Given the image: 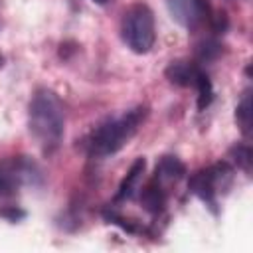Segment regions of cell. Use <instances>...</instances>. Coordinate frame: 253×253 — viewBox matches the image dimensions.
I'll return each instance as SVG.
<instances>
[{
    "instance_id": "cell-1",
    "label": "cell",
    "mask_w": 253,
    "mask_h": 253,
    "mask_svg": "<svg viewBox=\"0 0 253 253\" xmlns=\"http://www.w3.org/2000/svg\"><path fill=\"white\" fill-rule=\"evenodd\" d=\"M28 128L43 154H53L59 148L65 130V109L57 93L47 87L34 93L28 107Z\"/></svg>"
},
{
    "instance_id": "cell-2",
    "label": "cell",
    "mask_w": 253,
    "mask_h": 253,
    "mask_svg": "<svg viewBox=\"0 0 253 253\" xmlns=\"http://www.w3.org/2000/svg\"><path fill=\"white\" fill-rule=\"evenodd\" d=\"M146 117L148 107L138 105L117 117L105 119L83 138V150L93 158H107L119 152L136 134L138 126L146 121Z\"/></svg>"
},
{
    "instance_id": "cell-3",
    "label": "cell",
    "mask_w": 253,
    "mask_h": 253,
    "mask_svg": "<svg viewBox=\"0 0 253 253\" xmlns=\"http://www.w3.org/2000/svg\"><path fill=\"white\" fill-rule=\"evenodd\" d=\"M121 36L126 47L134 53H148L156 42L154 14L146 4H132L121 20Z\"/></svg>"
},
{
    "instance_id": "cell-4",
    "label": "cell",
    "mask_w": 253,
    "mask_h": 253,
    "mask_svg": "<svg viewBox=\"0 0 253 253\" xmlns=\"http://www.w3.org/2000/svg\"><path fill=\"white\" fill-rule=\"evenodd\" d=\"M233 180V170L227 162H215L208 168L198 170L190 182L188 190L198 196L213 213H217V194L227 190Z\"/></svg>"
},
{
    "instance_id": "cell-5",
    "label": "cell",
    "mask_w": 253,
    "mask_h": 253,
    "mask_svg": "<svg viewBox=\"0 0 253 253\" xmlns=\"http://www.w3.org/2000/svg\"><path fill=\"white\" fill-rule=\"evenodd\" d=\"M42 168L28 156H10L0 160V196L14 194L22 186H40Z\"/></svg>"
},
{
    "instance_id": "cell-6",
    "label": "cell",
    "mask_w": 253,
    "mask_h": 253,
    "mask_svg": "<svg viewBox=\"0 0 253 253\" xmlns=\"http://www.w3.org/2000/svg\"><path fill=\"white\" fill-rule=\"evenodd\" d=\"M166 6L170 16L188 30H196L211 18V8L208 0H166Z\"/></svg>"
},
{
    "instance_id": "cell-7",
    "label": "cell",
    "mask_w": 253,
    "mask_h": 253,
    "mask_svg": "<svg viewBox=\"0 0 253 253\" xmlns=\"http://www.w3.org/2000/svg\"><path fill=\"white\" fill-rule=\"evenodd\" d=\"M200 65L198 63H192V61H170L168 67L164 69V75L166 79L172 83V85H178V87H194L196 85V77L200 73Z\"/></svg>"
},
{
    "instance_id": "cell-8",
    "label": "cell",
    "mask_w": 253,
    "mask_h": 253,
    "mask_svg": "<svg viewBox=\"0 0 253 253\" xmlns=\"http://www.w3.org/2000/svg\"><path fill=\"white\" fill-rule=\"evenodd\" d=\"M144 170H146V160H144V156H138L130 164L128 172L125 174V178L121 180L119 190L115 194V202H126V200H130L134 196V192L138 190V182H140Z\"/></svg>"
},
{
    "instance_id": "cell-9",
    "label": "cell",
    "mask_w": 253,
    "mask_h": 253,
    "mask_svg": "<svg viewBox=\"0 0 253 253\" xmlns=\"http://www.w3.org/2000/svg\"><path fill=\"white\" fill-rule=\"evenodd\" d=\"M140 204H142V208L150 215L162 213V210L166 206V190H164V184L160 180H156L154 176L142 188V192H140Z\"/></svg>"
},
{
    "instance_id": "cell-10",
    "label": "cell",
    "mask_w": 253,
    "mask_h": 253,
    "mask_svg": "<svg viewBox=\"0 0 253 253\" xmlns=\"http://www.w3.org/2000/svg\"><path fill=\"white\" fill-rule=\"evenodd\" d=\"M184 174H186V166L176 156H162L154 168V178L160 180L162 184H168V182L176 184L178 180L184 178Z\"/></svg>"
},
{
    "instance_id": "cell-11",
    "label": "cell",
    "mask_w": 253,
    "mask_h": 253,
    "mask_svg": "<svg viewBox=\"0 0 253 253\" xmlns=\"http://www.w3.org/2000/svg\"><path fill=\"white\" fill-rule=\"evenodd\" d=\"M194 87L198 89V111H206L213 101V85H211L210 77L204 71H200Z\"/></svg>"
},
{
    "instance_id": "cell-12",
    "label": "cell",
    "mask_w": 253,
    "mask_h": 253,
    "mask_svg": "<svg viewBox=\"0 0 253 253\" xmlns=\"http://www.w3.org/2000/svg\"><path fill=\"white\" fill-rule=\"evenodd\" d=\"M235 121L241 128V132L245 136H249L251 134V95H249V91L243 93L241 101L235 107Z\"/></svg>"
},
{
    "instance_id": "cell-13",
    "label": "cell",
    "mask_w": 253,
    "mask_h": 253,
    "mask_svg": "<svg viewBox=\"0 0 253 253\" xmlns=\"http://www.w3.org/2000/svg\"><path fill=\"white\" fill-rule=\"evenodd\" d=\"M229 156L233 158V162L237 164V168H241L247 176H251V162H253V152L249 144H235L229 150Z\"/></svg>"
},
{
    "instance_id": "cell-14",
    "label": "cell",
    "mask_w": 253,
    "mask_h": 253,
    "mask_svg": "<svg viewBox=\"0 0 253 253\" xmlns=\"http://www.w3.org/2000/svg\"><path fill=\"white\" fill-rule=\"evenodd\" d=\"M196 55H198V61L200 63H210V61H215L219 55H221V43L213 38H208L204 40L198 49H196Z\"/></svg>"
},
{
    "instance_id": "cell-15",
    "label": "cell",
    "mask_w": 253,
    "mask_h": 253,
    "mask_svg": "<svg viewBox=\"0 0 253 253\" xmlns=\"http://www.w3.org/2000/svg\"><path fill=\"white\" fill-rule=\"evenodd\" d=\"M103 215H105V219H107L109 223L119 225L123 231H128V233H140V231H142L136 223H132L130 219H125L123 215H119V213H117V211H113V210H105V211H103Z\"/></svg>"
},
{
    "instance_id": "cell-16",
    "label": "cell",
    "mask_w": 253,
    "mask_h": 253,
    "mask_svg": "<svg viewBox=\"0 0 253 253\" xmlns=\"http://www.w3.org/2000/svg\"><path fill=\"white\" fill-rule=\"evenodd\" d=\"M0 215L4 219H8V221H20V219L26 217V211L20 210V208H16V206H10V208H2L0 210Z\"/></svg>"
},
{
    "instance_id": "cell-17",
    "label": "cell",
    "mask_w": 253,
    "mask_h": 253,
    "mask_svg": "<svg viewBox=\"0 0 253 253\" xmlns=\"http://www.w3.org/2000/svg\"><path fill=\"white\" fill-rule=\"evenodd\" d=\"M93 2H95V4H99V6H105L109 0H93Z\"/></svg>"
},
{
    "instance_id": "cell-18",
    "label": "cell",
    "mask_w": 253,
    "mask_h": 253,
    "mask_svg": "<svg viewBox=\"0 0 253 253\" xmlns=\"http://www.w3.org/2000/svg\"><path fill=\"white\" fill-rule=\"evenodd\" d=\"M2 65H4V55L0 53V69H2Z\"/></svg>"
}]
</instances>
